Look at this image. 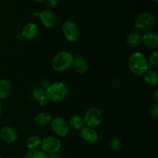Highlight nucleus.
<instances>
[{"label": "nucleus", "mask_w": 158, "mask_h": 158, "mask_svg": "<svg viewBox=\"0 0 158 158\" xmlns=\"http://www.w3.org/2000/svg\"><path fill=\"white\" fill-rule=\"evenodd\" d=\"M128 67L134 75L143 77L149 69L148 59L141 52H133L128 60Z\"/></svg>", "instance_id": "f257e3e1"}, {"label": "nucleus", "mask_w": 158, "mask_h": 158, "mask_svg": "<svg viewBox=\"0 0 158 158\" xmlns=\"http://www.w3.org/2000/svg\"><path fill=\"white\" fill-rule=\"evenodd\" d=\"M47 100L52 103H60L66 98L69 94L68 86L62 81L51 83L45 89Z\"/></svg>", "instance_id": "f03ea898"}, {"label": "nucleus", "mask_w": 158, "mask_h": 158, "mask_svg": "<svg viewBox=\"0 0 158 158\" xmlns=\"http://www.w3.org/2000/svg\"><path fill=\"white\" fill-rule=\"evenodd\" d=\"M74 56L67 51H60L52 58L51 66L56 72L63 73L73 66Z\"/></svg>", "instance_id": "7ed1b4c3"}, {"label": "nucleus", "mask_w": 158, "mask_h": 158, "mask_svg": "<svg viewBox=\"0 0 158 158\" xmlns=\"http://www.w3.org/2000/svg\"><path fill=\"white\" fill-rule=\"evenodd\" d=\"M156 25V18L150 12H143L139 14L134 22V27L140 34L151 32Z\"/></svg>", "instance_id": "20e7f679"}, {"label": "nucleus", "mask_w": 158, "mask_h": 158, "mask_svg": "<svg viewBox=\"0 0 158 158\" xmlns=\"http://www.w3.org/2000/svg\"><path fill=\"white\" fill-rule=\"evenodd\" d=\"M85 126L95 128L100 126L103 120V114L99 108L91 107L89 108L85 112L84 117Z\"/></svg>", "instance_id": "39448f33"}, {"label": "nucleus", "mask_w": 158, "mask_h": 158, "mask_svg": "<svg viewBox=\"0 0 158 158\" xmlns=\"http://www.w3.org/2000/svg\"><path fill=\"white\" fill-rule=\"evenodd\" d=\"M62 31L66 40L70 43H76L80 38V31L78 25L72 20H67L62 25Z\"/></svg>", "instance_id": "423d86ee"}, {"label": "nucleus", "mask_w": 158, "mask_h": 158, "mask_svg": "<svg viewBox=\"0 0 158 158\" xmlns=\"http://www.w3.org/2000/svg\"><path fill=\"white\" fill-rule=\"evenodd\" d=\"M62 143L60 139L54 136H47L42 139L40 149L44 151L46 154H54L60 151Z\"/></svg>", "instance_id": "0eeeda50"}, {"label": "nucleus", "mask_w": 158, "mask_h": 158, "mask_svg": "<svg viewBox=\"0 0 158 158\" xmlns=\"http://www.w3.org/2000/svg\"><path fill=\"white\" fill-rule=\"evenodd\" d=\"M50 125L53 133L58 137H64L69 134V124L66 119L63 117H56L52 118Z\"/></svg>", "instance_id": "6e6552de"}, {"label": "nucleus", "mask_w": 158, "mask_h": 158, "mask_svg": "<svg viewBox=\"0 0 158 158\" xmlns=\"http://www.w3.org/2000/svg\"><path fill=\"white\" fill-rule=\"evenodd\" d=\"M40 23L46 28H52L57 23L56 15L49 9H45L39 14Z\"/></svg>", "instance_id": "1a4fd4ad"}, {"label": "nucleus", "mask_w": 158, "mask_h": 158, "mask_svg": "<svg viewBox=\"0 0 158 158\" xmlns=\"http://www.w3.org/2000/svg\"><path fill=\"white\" fill-rule=\"evenodd\" d=\"M81 138L88 143H96L99 140V134L95 128L84 126L80 131Z\"/></svg>", "instance_id": "9d476101"}, {"label": "nucleus", "mask_w": 158, "mask_h": 158, "mask_svg": "<svg viewBox=\"0 0 158 158\" xmlns=\"http://www.w3.org/2000/svg\"><path fill=\"white\" fill-rule=\"evenodd\" d=\"M0 137L5 143L11 144L16 141L18 139V134L13 127L5 126L0 130Z\"/></svg>", "instance_id": "9b49d317"}, {"label": "nucleus", "mask_w": 158, "mask_h": 158, "mask_svg": "<svg viewBox=\"0 0 158 158\" xmlns=\"http://www.w3.org/2000/svg\"><path fill=\"white\" fill-rule=\"evenodd\" d=\"M39 32V27L35 23H28L25 24L22 29V32L20 35L22 38L25 39L26 40H33L36 37Z\"/></svg>", "instance_id": "f8f14e48"}, {"label": "nucleus", "mask_w": 158, "mask_h": 158, "mask_svg": "<svg viewBox=\"0 0 158 158\" xmlns=\"http://www.w3.org/2000/svg\"><path fill=\"white\" fill-rule=\"evenodd\" d=\"M141 43L148 49H157L158 47V35L152 31L143 33V35H141Z\"/></svg>", "instance_id": "ddd939ff"}, {"label": "nucleus", "mask_w": 158, "mask_h": 158, "mask_svg": "<svg viewBox=\"0 0 158 158\" xmlns=\"http://www.w3.org/2000/svg\"><path fill=\"white\" fill-rule=\"evenodd\" d=\"M73 66L78 74L83 75L88 70V63L86 60L81 56H74Z\"/></svg>", "instance_id": "4468645a"}, {"label": "nucleus", "mask_w": 158, "mask_h": 158, "mask_svg": "<svg viewBox=\"0 0 158 158\" xmlns=\"http://www.w3.org/2000/svg\"><path fill=\"white\" fill-rule=\"evenodd\" d=\"M52 118L53 117L49 113L43 111V112L39 113L35 115V118H34V121H35V123L37 126L44 127L48 126V125H50Z\"/></svg>", "instance_id": "2eb2a0df"}, {"label": "nucleus", "mask_w": 158, "mask_h": 158, "mask_svg": "<svg viewBox=\"0 0 158 158\" xmlns=\"http://www.w3.org/2000/svg\"><path fill=\"white\" fill-rule=\"evenodd\" d=\"M126 43L130 49H136L141 43V35L136 31L131 32L127 37Z\"/></svg>", "instance_id": "dca6fc26"}, {"label": "nucleus", "mask_w": 158, "mask_h": 158, "mask_svg": "<svg viewBox=\"0 0 158 158\" xmlns=\"http://www.w3.org/2000/svg\"><path fill=\"white\" fill-rule=\"evenodd\" d=\"M32 97L35 101H36L40 106H46L48 103L45 90L41 87H37L32 89Z\"/></svg>", "instance_id": "f3484780"}, {"label": "nucleus", "mask_w": 158, "mask_h": 158, "mask_svg": "<svg viewBox=\"0 0 158 158\" xmlns=\"http://www.w3.org/2000/svg\"><path fill=\"white\" fill-rule=\"evenodd\" d=\"M12 92V86L9 80L0 79V100H6Z\"/></svg>", "instance_id": "a211bd4d"}, {"label": "nucleus", "mask_w": 158, "mask_h": 158, "mask_svg": "<svg viewBox=\"0 0 158 158\" xmlns=\"http://www.w3.org/2000/svg\"><path fill=\"white\" fill-rule=\"evenodd\" d=\"M143 80L150 86H156L158 84V73L155 69H148L144 73Z\"/></svg>", "instance_id": "6ab92c4d"}, {"label": "nucleus", "mask_w": 158, "mask_h": 158, "mask_svg": "<svg viewBox=\"0 0 158 158\" xmlns=\"http://www.w3.org/2000/svg\"><path fill=\"white\" fill-rule=\"evenodd\" d=\"M69 127L73 129L74 131H80L85 126L83 117L80 115H74L69 119L68 122Z\"/></svg>", "instance_id": "aec40b11"}, {"label": "nucleus", "mask_w": 158, "mask_h": 158, "mask_svg": "<svg viewBox=\"0 0 158 158\" xmlns=\"http://www.w3.org/2000/svg\"><path fill=\"white\" fill-rule=\"evenodd\" d=\"M42 139L39 136L32 135L26 140V148L29 151L30 150H35L40 148L41 146Z\"/></svg>", "instance_id": "412c9836"}, {"label": "nucleus", "mask_w": 158, "mask_h": 158, "mask_svg": "<svg viewBox=\"0 0 158 158\" xmlns=\"http://www.w3.org/2000/svg\"><path fill=\"white\" fill-rule=\"evenodd\" d=\"M24 158H49L48 154H46L44 151H42L40 148L35 150H30L28 151L25 154Z\"/></svg>", "instance_id": "4be33fe9"}, {"label": "nucleus", "mask_w": 158, "mask_h": 158, "mask_svg": "<svg viewBox=\"0 0 158 158\" xmlns=\"http://www.w3.org/2000/svg\"><path fill=\"white\" fill-rule=\"evenodd\" d=\"M148 64L151 65L152 67L157 69L158 68V52L157 50L154 51L150 55L149 60H148Z\"/></svg>", "instance_id": "5701e85b"}, {"label": "nucleus", "mask_w": 158, "mask_h": 158, "mask_svg": "<svg viewBox=\"0 0 158 158\" xmlns=\"http://www.w3.org/2000/svg\"><path fill=\"white\" fill-rule=\"evenodd\" d=\"M110 146L111 149L114 151H119L122 148V142L120 138L114 137L111 138L110 141Z\"/></svg>", "instance_id": "b1692460"}, {"label": "nucleus", "mask_w": 158, "mask_h": 158, "mask_svg": "<svg viewBox=\"0 0 158 158\" xmlns=\"http://www.w3.org/2000/svg\"><path fill=\"white\" fill-rule=\"evenodd\" d=\"M148 114L151 118L157 119L158 117V104L153 103L148 108Z\"/></svg>", "instance_id": "393cba45"}, {"label": "nucleus", "mask_w": 158, "mask_h": 158, "mask_svg": "<svg viewBox=\"0 0 158 158\" xmlns=\"http://www.w3.org/2000/svg\"><path fill=\"white\" fill-rule=\"evenodd\" d=\"M50 83H51L49 82V80H47V79H43L41 81V83H40V85H41L42 89H43L45 90V89L50 85Z\"/></svg>", "instance_id": "a878e982"}, {"label": "nucleus", "mask_w": 158, "mask_h": 158, "mask_svg": "<svg viewBox=\"0 0 158 158\" xmlns=\"http://www.w3.org/2000/svg\"><path fill=\"white\" fill-rule=\"evenodd\" d=\"M46 4L48 7L49 8H54L56 6L57 1L56 0H46Z\"/></svg>", "instance_id": "bb28decb"}, {"label": "nucleus", "mask_w": 158, "mask_h": 158, "mask_svg": "<svg viewBox=\"0 0 158 158\" xmlns=\"http://www.w3.org/2000/svg\"><path fill=\"white\" fill-rule=\"evenodd\" d=\"M152 100L154 103H158V89H155L152 94Z\"/></svg>", "instance_id": "cd10ccee"}, {"label": "nucleus", "mask_w": 158, "mask_h": 158, "mask_svg": "<svg viewBox=\"0 0 158 158\" xmlns=\"http://www.w3.org/2000/svg\"><path fill=\"white\" fill-rule=\"evenodd\" d=\"M48 157L49 158H62L61 154H59V152L54 153V154H51L48 155Z\"/></svg>", "instance_id": "c85d7f7f"}, {"label": "nucleus", "mask_w": 158, "mask_h": 158, "mask_svg": "<svg viewBox=\"0 0 158 158\" xmlns=\"http://www.w3.org/2000/svg\"><path fill=\"white\" fill-rule=\"evenodd\" d=\"M2 110H3V107H2V105L1 100H0V116H1L2 114Z\"/></svg>", "instance_id": "c756f323"}, {"label": "nucleus", "mask_w": 158, "mask_h": 158, "mask_svg": "<svg viewBox=\"0 0 158 158\" xmlns=\"http://www.w3.org/2000/svg\"><path fill=\"white\" fill-rule=\"evenodd\" d=\"M35 1L37 2H39V3H44V2H46V0H35Z\"/></svg>", "instance_id": "7c9ffc66"}, {"label": "nucleus", "mask_w": 158, "mask_h": 158, "mask_svg": "<svg viewBox=\"0 0 158 158\" xmlns=\"http://www.w3.org/2000/svg\"><path fill=\"white\" fill-rule=\"evenodd\" d=\"M153 1H154V2H156V3L158 2V0H153Z\"/></svg>", "instance_id": "2f4dec72"}, {"label": "nucleus", "mask_w": 158, "mask_h": 158, "mask_svg": "<svg viewBox=\"0 0 158 158\" xmlns=\"http://www.w3.org/2000/svg\"><path fill=\"white\" fill-rule=\"evenodd\" d=\"M0 158H2V156H0Z\"/></svg>", "instance_id": "473e14b6"}, {"label": "nucleus", "mask_w": 158, "mask_h": 158, "mask_svg": "<svg viewBox=\"0 0 158 158\" xmlns=\"http://www.w3.org/2000/svg\"><path fill=\"white\" fill-rule=\"evenodd\" d=\"M12 158H16V157H12Z\"/></svg>", "instance_id": "72a5a7b5"}]
</instances>
